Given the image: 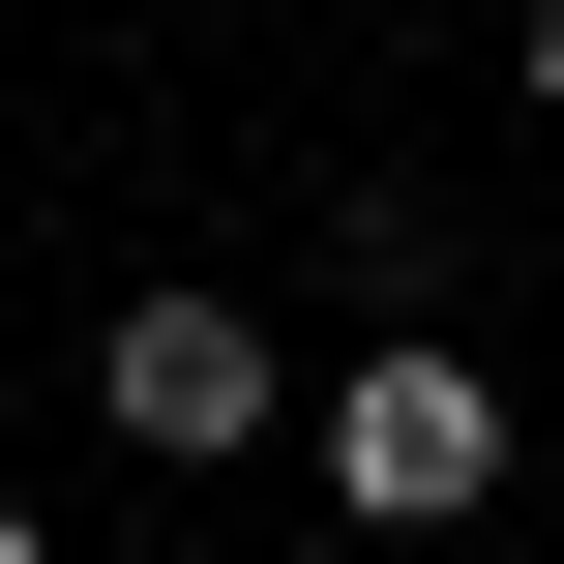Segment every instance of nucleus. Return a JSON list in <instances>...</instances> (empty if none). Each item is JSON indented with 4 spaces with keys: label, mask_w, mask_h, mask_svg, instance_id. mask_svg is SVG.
Wrapping results in <instances>:
<instances>
[{
    "label": "nucleus",
    "mask_w": 564,
    "mask_h": 564,
    "mask_svg": "<svg viewBox=\"0 0 564 564\" xmlns=\"http://www.w3.org/2000/svg\"><path fill=\"white\" fill-rule=\"evenodd\" d=\"M327 506H357V535H476V506H506V387H476L446 327H387V357L327 387Z\"/></svg>",
    "instance_id": "1"
},
{
    "label": "nucleus",
    "mask_w": 564,
    "mask_h": 564,
    "mask_svg": "<svg viewBox=\"0 0 564 564\" xmlns=\"http://www.w3.org/2000/svg\"><path fill=\"white\" fill-rule=\"evenodd\" d=\"M89 416H119L149 476H238L297 387H268V327H238V297H119V327H89Z\"/></svg>",
    "instance_id": "2"
},
{
    "label": "nucleus",
    "mask_w": 564,
    "mask_h": 564,
    "mask_svg": "<svg viewBox=\"0 0 564 564\" xmlns=\"http://www.w3.org/2000/svg\"><path fill=\"white\" fill-rule=\"evenodd\" d=\"M535 119H564V0H535Z\"/></svg>",
    "instance_id": "3"
},
{
    "label": "nucleus",
    "mask_w": 564,
    "mask_h": 564,
    "mask_svg": "<svg viewBox=\"0 0 564 564\" xmlns=\"http://www.w3.org/2000/svg\"><path fill=\"white\" fill-rule=\"evenodd\" d=\"M0 564H59V535H30V506H0Z\"/></svg>",
    "instance_id": "4"
}]
</instances>
